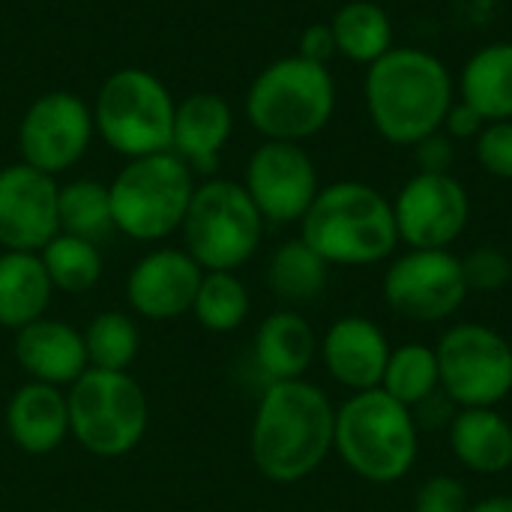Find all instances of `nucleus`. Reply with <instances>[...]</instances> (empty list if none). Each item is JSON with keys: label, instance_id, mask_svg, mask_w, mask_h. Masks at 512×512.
<instances>
[{"label": "nucleus", "instance_id": "f257e3e1", "mask_svg": "<svg viewBox=\"0 0 512 512\" xmlns=\"http://www.w3.org/2000/svg\"><path fill=\"white\" fill-rule=\"evenodd\" d=\"M336 408L327 393L300 381H273L252 420L249 453L261 477L270 483H300L315 474L333 453Z\"/></svg>", "mask_w": 512, "mask_h": 512}, {"label": "nucleus", "instance_id": "f03ea898", "mask_svg": "<svg viewBox=\"0 0 512 512\" xmlns=\"http://www.w3.org/2000/svg\"><path fill=\"white\" fill-rule=\"evenodd\" d=\"M366 108L381 138L414 147L444 126L453 108V78L435 54L393 45L366 72Z\"/></svg>", "mask_w": 512, "mask_h": 512}, {"label": "nucleus", "instance_id": "7ed1b4c3", "mask_svg": "<svg viewBox=\"0 0 512 512\" xmlns=\"http://www.w3.org/2000/svg\"><path fill=\"white\" fill-rule=\"evenodd\" d=\"M300 240L330 267H369L390 258L399 246L393 201L375 186L342 180L324 186L300 219Z\"/></svg>", "mask_w": 512, "mask_h": 512}, {"label": "nucleus", "instance_id": "20e7f679", "mask_svg": "<svg viewBox=\"0 0 512 512\" xmlns=\"http://www.w3.org/2000/svg\"><path fill=\"white\" fill-rule=\"evenodd\" d=\"M333 450L360 480L390 486L417 465L420 426L414 411L381 387L363 390L336 408Z\"/></svg>", "mask_w": 512, "mask_h": 512}, {"label": "nucleus", "instance_id": "39448f33", "mask_svg": "<svg viewBox=\"0 0 512 512\" xmlns=\"http://www.w3.org/2000/svg\"><path fill=\"white\" fill-rule=\"evenodd\" d=\"M336 108V84L324 63L300 54L264 66L249 93L246 117L267 141H306L318 135Z\"/></svg>", "mask_w": 512, "mask_h": 512}, {"label": "nucleus", "instance_id": "423d86ee", "mask_svg": "<svg viewBox=\"0 0 512 512\" xmlns=\"http://www.w3.org/2000/svg\"><path fill=\"white\" fill-rule=\"evenodd\" d=\"M192 192V168L171 150L129 159L108 183L114 228L138 243L165 240L180 231Z\"/></svg>", "mask_w": 512, "mask_h": 512}, {"label": "nucleus", "instance_id": "0eeeda50", "mask_svg": "<svg viewBox=\"0 0 512 512\" xmlns=\"http://www.w3.org/2000/svg\"><path fill=\"white\" fill-rule=\"evenodd\" d=\"M69 435L99 459L132 453L147 432L150 405L129 372L87 369L66 393Z\"/></svg>", "mask_w": 512, "mask_h": 512}, {"label": "nucleus", "instance_id": "6e6552de", "mask_svg": "<svg viewBox=\"0 0 512 512\" xmlns=\"http://www.w3.org/2000/svg\"><path fill=\"white\" fill-rule=\"evenodd\" d=\"M174 108L177 102L153 72L126 66L102 81L93 105V126L99 138L126 159L168 153Z\"/></svg>", "mask_w": 512, "mask_h": 512}, {"label": "nucleus", "instance_id": "1a4fd4ad", "mask_svg": "<svg viewBox=\"0 0 512 512\" xmlns=\"http://www.w3.org/2000/svg\"><path fill=\"white\" fill-rule=\"evenodd\" d=\"M183 249L204 273L237 270L261 246L264 216L237 180H207L195 186L186 219L180 225Z\"/></svg>", "mask_w": 512, "mask_h": 512}, {"label": "nucleus", "instance_id": "9d476101", "mask_svg": "<svg viewBox=\"0 0 512 512\" xmlns=\"http://www.w3.org/2000/svg\"><path fill=\"white\" fill-rule=\"evenodd\" d=\"M441 393L456 408H498L512 393V345L486 324H456L435 345Z\"/></svg>", "mask_w": 512, "mask_h": 512}, {"label": "nucleus", "instance_id": "9b49d317", "mask_svg": "<svg viewBox=\"0 0 512 512\" xmlns=\"http://www.w3.org/2000/svg\"><path fill=\"white\" fill-rule=\"evenodd\" d=\"M468 300L462 258L450 249H411L384 273V303L408 321L435 324L453 318Z\"/></svg>", "mask_w": 512, "mask_h": 512}, {"label": "nucleus", "instance_id": "f8f14e48", "mask_svg": "<svg viewBox=\"0 0 512 512\" xmlns=\"http://www.w3.org/2000/svg\"><path fill=\"white\" fill-rule=\"evenodd\" d=\"M93 129V111L81 96L69 90L42 93L30 102L18 126L21 162L54 177L87 153Z\"/></svg>", "mask_w": 512, "mask_h": 512}, {"label": "nucleus", "instance_id": "ddd939ff", "mask_svg": "<svg viewBox=\"0 0 512 512\" xmlns=\"http://www.w3.org/2000/svg\"><path fill=\"white\" fill-rule=\"evenodd\" d=\"M243 186L264 222L273 225L300 222L321 192L312 156L294 141H264L255 147Z\"/></svg>", "mask_w": 512, "mask_h": 512}, {"label": "nucleus", "instance_id": "4468645a", "mask_svg": "<svg viewBox=\"0 0 512 512\" xmlns=\"http://www.w3.org/2000/svg\"><path fill=\"white\" fill-rule=\"evenodd\" d=\"M393 213L399 240L411 249H450L471 219V198L453 174L417 171L396 195Z\"/></svg>", "mask_w": 512, "mask_h": 512}, {"label": "nucleus", "instance_id": "2eb2a0df", "mask_svg": "<svg viewBox=\"0 0 512 512\" xmlns=\"http://www.w3.org/2000/svg\"><path fill=\"white\" fill-rule=\"evenodd\" d=\"M57 192L51 174L24 162L0 168V246L6 252H42L60 234Z\"/></svg>", "mask_w": 512, "mask_h": 512}, {"label": "nucleus", "instance_id": "dca6fc26", "mask_svg": "<svg viewBox=\"0 0 512 512\" xmlns=\"http://www.w3.org/2000/svg\"><path fill=\"white\" fill-rule=\"evenodd\" d=\"M204 270L186 249H153L126 276V300L147 321H174L192 312Z\"/></svg>", "mask_w": 512, "mask_h": 512}, {"label": "nucleus", "instance_id": "f3484780", "mask_svg": "<svg viewBox=\"0 0 512 512\" xmlns=\"http://www.w3.org/2000/svg\"><path fill=\"white\" fill-rule=\"evenodd\" d=\"M318 351L336 384L363 393L381 387L393 348L375 321L363 315H345L330 324Z\"/></svg>", "mask_w": 512, "mask_h": 512}, {"label": "nucleus", "instance_id": "a211bd4d", "mask_svg": "<svg viewBox=\"0 0 512 512\" xmlns=\"http://www.w3.org/2000/svg\"><path fill=\"white\" fill-rule=\"evenodd\" d=\"M12 354L30 381L51 387H72L90 369L84 333L48 315L15 330Z\"/></svg>", "mask_w": 512, "mask_h": 512}, {"label": "nucleus", "instance_id": "6ab92c4d", "mask_svg": "<svg viewBox=\"0 0 512 512\" xmlns=\"http://www.w3.org/2000/svg\"><path fill=\"white\" fill-rule=\"evenodd\" d=\"M234 114L231 105L207 90L189 93L174 108L171 153L180 156L192 171H213L231 138Z\"/></svg>", "mask_w": 512, "mask_h": 512}, {"label": "nucleus", "instance_id": "aec40b11", "mask_svg": "<svg viewBox=\"0 0 512 512\" xmlns=\"http://www.w3.org/2000/svg\"><path fill=\"white\" fill-rule=\"evenodd\" d=\"M6 432L21 453L48 456L69 438V405L63 387L27 381L6 405Z\"/></svg>", "mask_w": 512, "mask_h": 512}, {"label": "nucleus", "instance_id": "412c9836", "mask_svg": "<svg viewBox=\"0 0 512 512\" xmlns=\"http://www.w3.org/2000/svg\"><path fill=\"white\" fill-rule=\"evenodd\" d=\"M252 351L258 369L270 378V384L300 381L318 354V336L300 312L279 309L261 321Z\"/></svg>", "mask_w": 512, "mask_h": 512}, {"label": "nucleus", "instance_id": "4be33fe9", "mask_svg": "<svg viewBox=\"0 0 512 512\" xmlns=\"http://www.w3.org/2000/svg\"><path fill=\"white\" fill-rule=\"evenodd\" d=\"M450 450L474 474L512 468V423L495 408H459L450 420Z\"/></svg>", "mask_w": 512, "mask_h": 512}, {"label": "nucleus", "instance_id": "5701e85b", "mask_svg": "<svg viewBox=\"0 0 512 512\" xmlns=\"http://www.w3.org/2000/svg\"><path fill=\"white\" fill-rule=\"evenodd\" d=\"M54 285L39 252L0 255V327L21 330L48 315Z\"/></svg>", "mask_w": 512, "mask_h": 512}, {"label": "nucleus", "instance_id": "b1692460", "mask_svg": "<svg viewBox=\"0 0 512 512\" xmlns=\"http://www.w3.org/2000/svg\"><path fill=\"white\" fill-rule=\"evenodd\" d=\"M462 102L486 123L512 120V42H492L462 69Z\"/></svg>", "mask_w": 512, "mask_h": 512}, {"label": "nucleus", "instance_id": "393cba45", "mask_svg": "<svg viewBox=\"0 0 512 512\" xmlns=\"http://www.w3.org/2000/svg\"><path fill=\"white\" fill-rule=\"evenodd\" d=\"M336 54H345L354 63L372 66L393 48V24L390 15L372 0H351L345 3L333 21Z\"/></svg>", "mask_w": 512, "mask_h": 512}, {"label": "nucleus", "instance_id": "a878e982", "mask_svg": "<svg viewBox=\"0 0 512 512\" xmlns=\"http://www.w3.org/2000/svg\"><path fill=\"white\" fill-rule=\"evenodd\" d=\"M327 276L330 264L300 237L282 243L267 264V285L288 306L312 303L327 288Z\"/></svg>", "mask_w": 512, "mask_h": 512}, {"label": "nucleus", "instance_id": "bb28decb", "mask_svg": "<svg viewBox=\"0 0 512 512\" xmlns=\"http://www.w3.org/2000/svg\"><path fill=\"white\" fill-rule=\"evenodd\" d=\"M381 390L411 411L423 405L426 399H432L441 390L435 348H426L420 342L393 348L384 378H381Z\"/></svg>", "mask_w": 512, "mask_h": 512}, {"label": "nucleus", "instance_id": "cd10ccee", "mask_svg": "<svg viewBox=\"0 0 512 512\" xmlns=\"http://www.w3.org/2000/svg\"><path fill=\"white\" fill-rule=\"evenodd\" d=\"M57 219H60V234L99 243L114 228L108 186L99 180H72L60 186Z\"/></svg>", "mask_w": 512, "mask_h": 512}, {"label": "nucleus", "instance_id": "c85d7f7f", "mask_svg": "<svg viewBox=\"0 0 512 512\" xmlns=\"http://www.w3.org/2000/svg\"><path fill=\"white\" fill-rule=\"evenodd\" d=\"M249 309H252V300L237 273H231V270L204 273L195 303H192V315L198 318V324L204 330L234 333L249 318Z\"/></svg>", "mask_w": 512, "mask_h": 512}, {"label": "nucleus", "instance_id": "c756f323", "mask_svg": "<svg viewBox=\"0 0 512 512\" xmlns=\"http://www.w3.org/2000/svg\"><path fill=\"white\" fill-rule=\"evenodd\" d=\"M45 273L54 285V291L63 294H87L102 279V252L93 240L57 234L42 252H39Z\"/></svg>", "mask_w": 512, "mask_h": 512}, {"label": "nucleus", "instance_id": "7c9ffc66", "mask_svg": "<svg viewBox=\"0 0 512 512\" xmlns=\"http://www.w3.org/2000/svg\"><path fill=\"white\" fill-rule=\"evenodd\" d=\"M84 348H87V363L90 369H105V372H126L141 348V333L138 324L117 309L99 312L90 318L84 330Z\"/></svg>", "mask_w": 512, "mask_h": 512}, {"label": "nucleus", "instance_id": "2f4dec72", "mask_svg": "<svg viewBox=\"0 0 512 512\" xmlns=\"http://www.w3.org/2000/svg\"><path fill=\"white\" fill-rule=\"evenodd\" d=\"M462 273H465L468 291L492 294L510 285L512 261L498 246H477L462 258Z\"/></svg>", "mask_w": 512, "mask_h": 512}, {"label": "nucleus", "instance_id": "473e14b6", "mask_svg": "<svg viewBox=\"0 0 512 512\" xmlns=\"http://www.w3.org/2000/svg\"><path fill=\"white\" fill-rule=\"evenodd\" d=\"M477 162L498 180H512V120L486 123L477 135Z\"/></svg>", "mask_w": 512, "mask_h": 512}, {"label": "nucleus", "instance_id": "72a5a7b5", "mask_svg": "<svg viewBox=\"0 0 512 512\" xmlns=\"http://www.w3.org/2000/svg\"><path fill=\"white\" fill-rule=\"evenodd\" d=\"M468 489L462 480L438 474L432 480H426L414 498V512H468Z\"/></svg>", "mask_w": 512, "mask_h": 512}, {"label": "nucleus", "instance_id": "f704fd0d", "mask_svg": "<svg viewBox=\"0 0 512 512\" xmlns=\"http://www.w3.org/2000/svg\"><path fill=\"white\" fill-rule=\"evenodd\" d=\"M414 159L423 174H450L456 162V141L444 129H438L414 144Z\"/></svg>", "mask_w": 512, "mask_h": 512}, {"label": "nucleus", "instance_id": "c9c22d12", "mask_svg": "<svg viewBox=\"0 0 512 512\" xmlns=\"http://www.w3.org/2000/svg\"><path fill=\"white\" fill-rule=\"evenodd\" d=\"M300 57L312 60V63H324L336 54V39H333V27L330 24H309L300 36Z\"/></svg>", "mask_w": 512, "mask_h": 512}, {"label": "nucleus", "instance_id": "e433bc0d", "mask_svg": "<svg viewBox=\"0 0 512 512\" xmlns=\"http://www.w3.org/2000/svg\"><path fill=\"white\" fill-rule=\"evenodd\" d=\"M483 126H486V120H483L471 105L459 102V105H453V108L447 111L441 129H444L453 141H468V138H477V135L483 132Z\"/></svg>", "mask_w": 512, "mask_h": 512}, {"label": "nucleus", "instance_id": "4c0bfd02", "mask_svg": "<svg viewBox=\"0 0 512 512\" xmlns=\"http://www.w3.org/2000/svg\"><path fill=\"white\" fill-rule=\"evenodd\" d=\"M468 512H512V495H492L477 504H471Z\"/></svg>", "mask_w": 512, "mask_h": 512}]
</instances>
